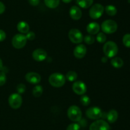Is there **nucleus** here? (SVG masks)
I'll list each match as a JSON object with an SVG mask.
<instances>
[{"label": "nucleus", "mask_w": 130, "mask_h": 130, "mask_svg": "<svg viewBox=\"0 0 130 130\" xmlns=\"http://www.w3.org/2000/svg\"><path fill=\"white\" fill-rule=\"evenodd\" d=\"M27 39L25 35L23 34H17L13 37L12 40H11V43L14 48L20 49L22 48L23 47H25L27 43Z\"/></svg>", "instance_id": "6"}, {"label": "nucleus", "mask_w": 130, "mask_h": 130, "mask_svg": "<svg viewBox=\"0 0 130 130\" xmlns=\"http://www.w3.org/2000/svg\"><path fill=\"white\" fill-rule=\"evenodd\" d=\"M47 57V52L42 48H37L32 52V57L35 61L41 62L46 59Z\"/></svg>", "instance_id": "12"}, {"label": "nucleus", "mask_w": 130, "mask_h": 130, "mask_svg": "<svg viewBox=\"0 0 130 130\" xmlns=\"http://www.w3.org/2000/svg\"><path fill=\"white\" fill-rule=\"evenodd\" d=\"M123 43L124 46L128 48H130V34H124L123 38Z\"/></svg>", "instance_id": "28"}, {"label": "nucleus", "mask_w": 130, "mask_h": 130, "mask_svg": "<svg viewBox=\"0 0 130 130\" xmlns=\"http://www.w3.org/2000/svg\"><path fill=\"white\" fill-rule=\"evenodd\" d=\"M66 76L60 73H54L49 76L48 81L52 86L55 87H61L66 83Z\"/></svg>", "instance_id": "1"}, {"label": "nucleus", "mask_w": 130, "mask_h": 130, "mask_svg": "<svg viewBox=\"0 0 130 130\" xmlns=\"http://www.w3.org/2000/svg\"><path fill=\"white\" fill-rule=\"evenodd\" d=\"M100 26L99 24V23L95 22H92L89 23L88 24L87 27H86L87 32L89 33V34H91V35L98 34L99 31H100Z\"/></svg>", "instance_id": "16"}, {"label": "nucleus", "mask_w": 130, "mask_h": 130, "mask_svg": "<svg viewBox=\"0 0 130 130\" xmlns=\"http://www.w3.org/2000/svg\"><path fill=\"white\" fill-rule=\"evenodd\" d=\"M17 30L20 32L21 34H26L29 31V25L26 22L21 21L18 23L17 24Z\"/></svg>", "instance_id": "17"}, {"label": "nucleus", "mask_w": 130, "mask_h": 130, "mask_svg": "<svg viewBox=\"0 0 130 130\" xmlns=\"http://www.w3.org/2000/svg\"><path fill=\"white\" fill-rule=\"evenodd\" d=\"M96 39L98 42H99V43H104V42H105L107 37L104 33H99L97 35H96Z\"/></svg>", "instance_id": "26"}, {"label": "nucleus", "mask_w": 130, "mask_h": 130, "mask_svg": "<svg viewBox=\"0 0 130 130\" xmlns=\"http://www.w3.org/2000/svg\"><path fill=\"white\" fill-rule=\"evenodd\" d=\"M80 125L77 123H72L69 125L66 130H79Z\"/></svg>", "instance_id": "29"}, {"label": "nucleus", "mask_w": 130, "mask_h": 130, "mask_svg": "<svg viewBox=\"0 0 130 130\" xmlns=\"http://www.w3.org/2000/svg\"><path fill=\"white\" fill-rule=\"evenodd\" d=\"M25 36L27 40H33L35 38V33L32 31H29L27 33H26Z\"/></svg>", "instance_id": "32"}, {"label": "nucleus", "mask_w": 130, "mask_h": 130, "mask_svg": "<svg viewBox=\"0 0 130 130\" xmlns=\"http://www.w3.org/2000/svg\"><path fill=\"white\" fill-rule=\"evenodd\" d=\"M101 29L104 33L112 34L118 29V24L114 20L109 19L103 22L101 25Z\"/></svg>", "instance_id": "4"}, {"label": "nucleus", "mask_w": 130, "mask_h": 130, "mask_svg": "<svg viewBox=\"0 0 130 130\" xmlns=\"http://www.w3.org/2000/svg\"><path fill=\"white\" fill-rule=\"evenodd\" d=\"M25 80L27 82L32 84H38L41 81V76L39 74L36 72H29L25 75Z\"/></svg>", "instance_id": "13"}, {"label": "nucleus", "mask_w": 130, "mask_h": 130, "mask_svg": "<svg viewBox=\"0 0 130 130\" xmlns=\"http://www.w3.org/2000/svg\"><path fill=\"white\" fill-rule=\"evenodd\" d=\"M72 90L76 94L78 95H83L86 92L87 88L85 83L81 80L75 81L72 85Z\"/></svg>", "instance_id": "11"}, {"label": "nucleus", "mask_w": 130, "mask_h": 130, "mask_svg": "<svg viewBox=\"0 0 130 130\" xmlns=\"http://www.w3.org/2000/svg\"><path fill=\"white\" fill-rule=\"evenodd\" d=\"M44 3L50 8H56L60 4V0H44Z\"/></svg>", "instance_id": "21"}, {"label": "nucleus", "mask_w": 130, "mask_h": 130, "mask_svg": "<svg viewBox=\"0 0 130 130\" xmlns=\"http://www.w3.org/2000/svg\"><path fill=\"white\" fill-rule=\"evenodd\" d=\"M80 102H81V103L83 105L85 106V107H86V106H88L90 104L91 99H90V98L87 95L83 94L80 98Z\"/></svg>", "instance_id": "25"}, {"label": "nucleus", "mask_w": 130, "mask_h": 130, "mask_svg": "<svg viewBox=\"0 0 130 130\" xmlns=\"http://www.w3.org/2000/svg\"><path fill=\"white\" fill-rule=\"evenodd\" d=\"M84 41L88 45H91L95 42V38L91 34H87L84 38Z\"/></svg>", "instance_id": "27"}, {"label": "nucleus", "mask_w": 130, "mask_h": 130, "mask_svg": "<svg viewBox=\"0 0 130 130\" xmlns=\"http://www.w3.org/2000/svg\"><path fill=\"white\" fill-rule=\"evenodd\" d=\"M6 33L2 29H0V42H3L6 39Z\"/></svg>", "instance_id": "33"}, {"label": "nucleus", "mask_w": 130, "mask_h": 130, "mask_svg": "<svg viewBox=\"0 0 130 130\" xmlns=\"http://www.w3.org/2000/svg\"><path fill=\"white\" fill-rule=\"evenodd\" d=\"M103 50L105 56L109 58L115 57L118 52V47L116 43L112 41H109L104 44Z\"/></svg>", "instance_id": "2"}, {"label": "nucleus", "mask_w": 130, "mask_h": 130, "mask_svg": "<svg viewBox=\"0 0 130 130\" xmlns=\"http://www.w3.org/2000/svg\"><path fill=\"white\" fill-rule=\"evenodd\" d=\"M106 118L109 122L114 123L117 121L118 118V113L116 110H110L108 113H107Z\"/></svg>", "instance_id": "18"}, {"label": "nucleus", "mask_w": 130, "mask_h": 130, "mask_svg": "<svg viewBox=\"0 0 130 130\" xmlns=\"http://www.w3.org/2000/svg\"><path fill=\"white\" fill-rule=\"evenodd\" d=\"M68 36L71 42L76 44L81 43L84 39L82 33L77 29H71L69 32Z\"/></svg>", "instance_id": "8"}, {"label": "nucleus", "mask_w": 130, "mask_h": 130, "mask_svg": "<svg viewBox=\"0 0 130 130\" xmlns=\"http://www.w3.org/2000/svg\"><path fill=\"white\" fill-rule=\"evenodd\" d=\"M5 11V6L1 1H0V15L3 14L4 11Z\"/></svg>", "instance_id": "35"}, {"label": "nucleus", "mask_w": 130, "mask_h": 130, "mask_svg": "<svg viewBox=\"0 0 130 130\" xmlns=\"http://www.w3.org/2000/svg\"><path fill=\"white\" fill-rule=\"evenodd\" d=\"M77 5L82 8H88L93 3V0H76Z\"/></svg>", "instance_id": "19"}, {"label": "nucleus", "mask_w": 130, "mask_h": 130, "mask_svg": "<svg viewBox=\"0 0 130 130\" xmlns=\"http://www.w3.org/2000/svg\"><path fill=\"white\" fill-rule=\"evenodd\" d=\"M40 0H28V2L32 6H37L39 3Z\"/></svg>", "instance_id": "34"}, {"label": "nucleus", "mask_w": 130, "mask_h": 130, "mask_svg": "<svg viewBox=\"0 0 130 130\" xmlns=\"http://www.w3.org/2000/svg\"><path fill=\"white\" fill-rule=\"evenodd\" d=\"M43 93V88L41 85H37L33 88L32 94L36 98H39L42 95Z\"/></svg>", "instance_id": "22"}, {"label": "nucleus", "mask_w": 130, "mask_h": 130, "mask_svg": "<svg viewBox=\"0 0 130 130\" xmlns=\"http://www.w3.org/2000/svg\"><path fill=\"white\" fill-rule=\"evenodd\" d=\"M105 10V8L102 5L96 3L93 5L90 9L89 15L92 19H98L101 17Z\"/></svg>", "instance_id": "5"}, {"label": "nucleus", "mask_w": 130, "mask_h": 130, "mask_svg": "<svg viewBox=\"0 0 130 130\" xmlns=\"http://www.w3.org/2000/svg\"><path fill=\"white\" fill-rule=\"evenodd\" d=\"M86 54V47L85 45L80 44L76 46L74 50V56L77 59H82Z\"/></svg>", "instance_id": "14"}, {"label": "nucleus", "mask_w": 130, "mask_h": 130, "mask_svg": "<svg viewBox=\"0 0 130 130\" xmlns=\"http://www.w3.org/2000/svg\"><path fill=\"white\" fill-rule=\"evenodd\" d=\"M112 66L113 67L116 68H120L124 64V62L123 60L120 57H114V58L112 59L111 61H110Z\"/></svg>", "instance_id": "20"}, {"label": "nucleus", "mask_w": 130, "mask_h": 130, "mask_svg": "<svg viewBox=\"0 0 130 130\" xmlns=\"http://www.w3.org/2000/svg\"><path fill=\"white\" fill-rule=\"evenodd\" d=\"M72 1V0H62V1H63V3H71Z\"/></svg>", "instance_id": "37"}, {"label": "nucleus", "mask_w": 130, "mask_h": 130, "mask_svg": "<svg viewBox=\"0 0 130 130\" xmlns=\"http://www.w3.org/2000/svg\"><path fill=\"white\" fill-rule=\"evenodd\" d=\"M26 90V87L24 84H19L17 87V90L19 94H23Z\"/></svg>", "instance_id": "30"}, {"label": "nucleus", "mask_w": 130, "mask_h": 130, "mask_svg": "<svg viewBox=\"0 0 130 130\" xmlns=\"http://www.w3.org/2000/svg\"><path fill=\"white\" fill-rule=\"evenodd\" d=\"M6 82V76L5 72H0V86H3Z\"/></svg>", "instance_id": "31"}, {"label": "nucleus", "mask_w": 130, "mask_h": 130, "mask_svg": "<svg viewBox=\"0 0 130 130\" xmlns=\"http://www.w3.org/2000/svg\"><path fill=\"white\" fill-rule=\"evenodd\" d=\"M69 15L71 19L75 20H78L82 17V11L78 6H72L69 10Z\"/></svg>", "instance_id": "15"}, {"label": "nucleus", "mask_w": 130, "mask_h": 130, "mask_svg": "<svg viewBox=\"0 0 130 130\" xmlns=\"http://www.w3.org/2000/svg\"><path fill=\"white\" fill-rule=\"evenodd\" d=\"M77 78V73L74 71H69L67 73L66 75V79L69 82H74Z\"/></svg>", "instance_id": "24"}, {"label": "nucleus", "mask_w": 130, "mask_h": 130, "mask_svg": "<svg viewBox=\"0 0 130 130\" xmlns=\"http://www.w3.org/2000/svg\"><path fill=\"white\" fill-rule=\"evenodd\" d=\"M3 66V61L1 59V58H0V70H2Z\"/></svg>", "instance_id": "36"}, {"label": "nucleus", "mask_w": 130, "mask_h": 130, "mask_svg": "<svg viewBox=\"0 0 130 130\" xmlns=\"http://www.w3.org/2000/svg\"><path fill=\"white\" fill-rule=\"evenodd\" d=\"M8 103L11 108L18 109L22 104V98L19 93L11 94L8 98Z\"/></svg>", "instance_id": "7"}, {"label": "nucleus", "mask_w": 130, "mask_h": 130, "mask_svg": "<svg viewBox=\"0 0 130 130\" xmlns=\"http://www.w3.org/2000/svg\"><path fill=\"white\" fill-rule=\"evenodd\" d=\"M67 116L71 121L74 122H79L82 117V112L81 109L76 105H72L67 110Z\"/></svg>", "instance_id": "3"}, {"label": "nucleus", "mask_w": 130, "mask_h": 130, "mask_svg": "<svg viewBox=\"0 0 130 130\" xmlns=\"http://www.w3.org/2000/svg\"><path fill=\"white\" fill-rule=\"evenodd\" d=\"M102 110L97 107H90L86 111V115L92 120H98L102 117Z\"/></svg>", "instance_id": "9"}, {"label": "nucleus", "mask_w": 130, "mask_h": 130, "mask_svg": "<svg viewBox=\"0 0 130 130\" xmlns=\"http://www.w3.org/2000/svg\"><path fill=\"white\" fill-rule=\"evenodd\" d=\"M105 12L110 16H114L117 14V8L113 5H107L105 8Z\"/></svg>", "instance_id": "23"}, {"label": "nucleus", "mask_w": 130, "mask_h": 130, "mask_svg": "<svg viewBox=\"0 0 130 130\" xmlns=\"http://www.w3.org/2000/svg\"><path fill=\"white\" fill-rule=\"evenodd\" d=\"M102 60H103V62H107V57H103L102 58Z\"/></svg>", "instance_id": "38"}, {"label": "nucleus", "mask_w": 130, "mask_h": 130, "mask_svg": "<svg viewBox=\"0 0 130 130\" xmlns=\"http://www.w3.org/2000/svg\"><path fill=\"white\" fill-rule=\"evenodd\" d=\"M89 130H110V126L104 120L98 119L90 125Z\"/></svg>", "instance_id": "10"}]
</instances>
